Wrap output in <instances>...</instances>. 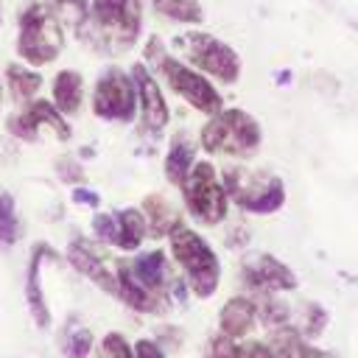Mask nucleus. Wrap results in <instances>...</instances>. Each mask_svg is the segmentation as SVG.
<instances>
[{
	"label": "nucleus",
	"instance_id": "nucleus-1",
	"mask_svg": "<svg viewBox=\"0 0 358 358\" xmlns=\"http://www.w3.org/2000/svg\"><path fill=\"white\" fill-rule=\"evenodd\" d=\"M81 39L101 53L129 50L143 28L140 0H92L87 17L76 22Z\"/></svg>",
	"mask_w": 358,
	"mask_h": 358
},
{
	"label": "nucleus",
	"instance_id": "nucleus-2",
	"mask_svg": "<svg viewBox=\"0 0 358 358\" xmlns=\"http://www.w3.org/2000/svg\"><path fill=\"white\" fill-rule=\"evenodd\" d=\"M62 25L59 17L48 3H28L20 14V36H17V53L28 64H48L62 50Z\"/></svg>",
	"mask_w": 358,
	"mask_h": 358
},
{
	"label": "nucleus",
	"instance_id": "nucleus-3",
	"mask_svg": "<svg viewBox=\"0 0 358 358\" xmlns=\"http://www.w3.org/2000/svg\"><path fill=\"white\" fill-rule=\"evenodd\" d=\"M201 145L210 154L246 157L260 145V126L243 109H221L201 129Z\"/></svg>",
	"mask_w": 358,
	"mask_h": 358
},
{
	"label": "nucleus",
	"instance_id": "nucleus-4",
	"mask_svg": "<svg viewBox=\"0 0 358 358\" xmlns=\"http://www.w3.org/2000/svg\"><path fill=\"white\" fill-rule=\"evenodd\" d=\"M171 252L179 260V266L185 268L196 296H210L218 285V277H221L215 252L193 229H187L182 224L171 232Z\"/></svg>",
	"mask_w": 358,
	"mask_h": 358
},
{
	"label": "nucleus",
	"instance_id": "nucleus-5",
	"mask_svg": "<svg viewBox=\"0 0 358 358\" xmlns=\"http://www.w3.org/2000/svg\"><path fill=\"white\" fill-rule=\"evenodd\" d=\"M173 45L190 59V64H196L201 73L224 81V84H232L238 81V73H241V59L238 53L215 39L213 34H204V31H187L182 36L173 39Z\"/></svg>",
	"mask_w": 358,
	"mask_h": 358
},
{
	"label": "nucleus",
	"instance_id": "nucleus-6",
	"mask_svg": "<svg viewBox=\"0 0 358 358\" xmlns=\"http://www.w3.org/2000/svg\"><path fill=\"white\" fill-rule=\"evenodd\" d=\"M224 187H227V196H232L249 213H274L282 207V199H285L282 182L263 171L227 168Z\"/></svg>",
	"mask_w": 358,
	"mask_h": 358
},
{
	"label": "nucleus",
	"instance_id": "nucleus-7",
	"mask_svg": "<svg viewBox=\"0 0 358 358\" xmlns=\"http://www.w3.org/2000/svg\"><path fill=\"white\" fill-rule=\"evenodd\" d=\"M148 59H157V67H159V73L165 76L168 87H171L176 95H182L190 106H196V109L204 112V115L221 112V95H218V90H215L201 73L190 70L187 64H182L179 59H173V56H168V53H157V56H148Z\"/></svg>",
	"mask_w": 358,
	"mask_h": 358
},
{
	"label": "nucleus",
	"instance_id": "nucleus-8",
	"mask_svg": "<svg viewBox=\"0 0 358 358\" xmlns=\"http://www.w3.org/2000/svg\"><path fill=\"white\" fill-rule=\"evenodd\" d=\"M137 84H134V76L129 78L123 70L117 67H109L98 81H95V90H92V112L103 120H120V123H129L137 112Z\"/></svg>",
	"mask_w": 358,
	"mask_h": 358
},
{
	"label": "nucleus",
	"instance_id": "nucleus-9",
	"mask_svg": "<svg viewBox=\"0 0 358 358\" xmlns=\"http://www.w3.org/2000/svg\"><path fill=\"white\" fill-rule=\"evenodd\" d=\"M182 187L190 213L204 224H218L227 215V187L218 182L210 162H196Z\"/></svg>",
	"mask_w": 358,
	"mask_h": 358
},
{
	"label": "nucleus",
	"instance_id": "nucleus-10",
	"mask_svg": "<svg viewBox=\"0 0 358 358\" xmlns=\"http://www.w3.org/2000/svg\"><path fill=\"white\" fill-rule=\"evenodd\" d=\"M243 280L260 291H294L296 288L294 271L285 263H280L277 257L263 255V252L249 255L243 260Z\"/></svg>",
	"mask_w": 358,
	"mask_h": 358
},
{
	"label": "nucleus",
	"instance_id": "nucleus-11",
	"mask_svg": "<svg viewBox=\"0 0 358 358\" xmlns=\"http://www.w3.org/2000/svg\"><path fill=\"white\" fill-rule=\"evenodd\" d=\"M39 126H50L62 140L70 137V126L64 123L62 109L53 106V103H48V101H31V106L22 115H17V117L8 120V129L17 137H22V140H34L36 131H39Z\"/></svg>",
	"mask_w": 358,
	"mask_h": 358
},
{
	"label": "nucleus",
	"instance_id": "nucleus-12",
	"mask_svg": "<svg viewBox=\"0 0 358 358\" xmlns=\"http://www.w3.org/2000/svg\"><path fill=\"white\" fill-rule=\"evenodd\" d=\"M134 84H137V95H140V112H143V129L148 131H159L168 123V103L157 87V81L151 78V73L143 64H134L131 70Z\"/></svg>",
	"mask_w": 358,
	"mask_h": 358
},
{
	"label": "nucleus",
	"instance_id": "nucleus-13",
	"mask_svg": "<svg viewBox=\"0 0 358 358\" xmlns=\"http://www.w3.org/2000/svg\"><path fill=\"white\" fill-rule=\"evenodd\" d=\"M70 263H73L84 277H90L95 285H101L103 291L120 296V282H117V277H115L112 268L98 257V252H92L84 241H73V246H70Z\"/></svg>",
	"mask_w": 358,
	"mask_h": 358
},
{
	"label": "nucleus",
	"instance_id": "nucleus-14",
	"mask_svg": "<svg viewBox=\"0 0 358 358\" xmlns=\"http://www.w3.org/2000/svg\"><path fill=\"white\" fill-rule=\"evenodd\" d=\"M255 319H257V308H255V302L246 299V296H235V299H229V302L221 308V330H224L227 336H232V338L246 336V333L252 330Z\"/></svg>",
	"mask_w": 358,
	"mask_h": 358
},
{
	"label": "nucleus",
	"instance_id": "nucleus-15",
	"mask_svg": "<svg viewBox=\"0 0 358 358\" xmlns=\"http://www.w3.org/2000/svg\"><path fill=\"white\" fill-rule=\"evenodd\" d=\"M48 243H36L34 255H31V266H28V305H31V313L36 319L39 327H48V305H45V296H42V282H39V274H42V257L48 255Z\"/></svg>",
	"mask_w": 358,
	"mask_h": 358
},
{
	"label": "nucleus",
	"instance_id": "nucleus-16",
	"mask_svg": "<svg viewBox=\"0 0 358 358\" xmlns=\"http://www.w3.org/2000/svg\"><path fill=\"white\" fill-rule=\"evenodd\" d=\"M193 157H196V145L185 134H176L165 157V173L173 185H185V179L193 171Z\"/></svg>",
	"mask_w": 358,
	"mask_h": 358
},
{
	"label": "nucleus",
	"instance_id": "nucleus-17",
	"mask_svg": "<svg viewBox=\"0 0 358 358\" xmlns=\"http://www.w3.org/2000/svg\"><path fill=\"white\" fill-rule=\"evenodd\" d=\"M81 95H84V81L76 70H62L53 78V101L64 115L78 112L81 106Z\"/></svg>",
	"mask_w": 358,
	"mask_h": 358
},
{
	"label": "nucleus",
	"instance_id": "nucleus-18",
	"mask_svg": "<svg viewBox=\"0 0 358 358\" xmlns=\"http://www.w3.org/2000/svg\"><path fill=\"white\" fill-rule=\"evenodd\" d=\"M6 81H8V90H11V98L25 103L36 95V90L42 87V76L22 67V64H8L6 67Z\"/></svg>",
	"mask_w": 358,
	"mask_h": 358
},
{
	"label": "nucleus",
	"instance_id": "nucleus-19",
	"mask_svg": "<svg viewBox=\"0 0 358 358\" xmlns=\"http://www.w3.org/2000/svg\"><path fill=\"white\" fill-rule=\"evenodd\" d=\"M117 238H115V243L120 246V249H137L140 246V241H143V235H145V218H143V213L140 210H120L117 215Z\"/></svg>",
	"mask_w": 358,
	"mask_h": 358
},
{
	"label": "nucleus",
	"instance_id": "nucleus-20",
	"mask_svg": "<svg viewBox=\"0 0 358 358\" xmlns=\"http://www.w3.org/2000/svg\"><path fill=\"white\" fill-rule=\"evenodd\" d=\"M145 221L151 224V235H165V232H173L179 227V215L159 196H148L145 199Z\"/></svg>",
	"mask_w": 358,
	"mask_h": 358
},
{
	"label": "nucleus",
	"instance_id": "nucleus-21",
	"mask_svg": "<svg viewBox=\"0 0 358 358\" xmlns=\"http://www.w3.org/2000/svg\"><path fill=\"white\" fill-rule=\"evenodd\" d=\"M268 355L271 358H319V352H313L294 330H277L268 344Z\"/></svg>",
	"mask_w": 358,
	"mask_h": 358
},
{
	"label": "nucleus",
	"instance_id": "nucleus-22",
	"mask_svg": "<svg viewBox=\"0 0 358 358\" xmlns=\"http://www.w3.org/2000/svg\"><path fill=\"white\" fill-rule=\"evenodd\" d=\"M154 8L176 22H201V6L199 0H151Z\"/></svg>",
	"mask_w": 358,
	"mask_h": 358
},
{
	"label": "nucleus",
	"instance_id": "nucleus-23",
	"mask_svg": "<svg viewBox=\"0 0 358 358\" xmlns=\"http://www.w3.org/2000/svg\"><path fill=\"white\" fill-rule=\"evenodd\" d=\"M17 218H14V204L8 196H0V249L3 246H11L17 241Z\"/></svg>",
	"mask_w": 358,
	"mask_h": 358
},
{
	"label": "nucleus",
	"instance_id": "nucleus-24",
	"mask_svg": "<svg viewBox=\"0 0 358 358\" xmlns=\"http://www.w3.org/2000/svg\"><path fill=\"white\" fill-rule=\"evenodd\" d=\"M62 350H64L67 358H87L90 350H92V336H90V330H73V333H67Z\"/></svg>",
	"mask_w": 358,
	"mask_h": 358
},
{
	"label": "nucleus",
	"instance_id": "nucleus-25",
	"mask_svg": "<svg viewBox=\"0 0 358 358\" xmlns=\"http://www.w3.org/2000/svg\"><path fill=\"white\" fill-rule=\"evenodd\" d=\"M56 17H70L73 22H81L90 11V0H48Z\"/></svg>",
	"mask_w": 358,
	"mask_h": 358
},
{
	"label": "nucleus",
	"instance_id": "nucleus-26",
	"mask_svg": "<svg viewBox=\"0 0 358 358\" xmlns=\"http://www.w3.org/2000/svg\"><path fill=\"white\" fill-rule=\"evenodd\" d=\"M101 355H103V358H137V355H131V347H129V341H126L120 333H109V336L103 338Z\"/></svg>",
	"mask_w": 358,
	"mask_h": 358
},
{
	"label": "nucleus",
	"instance_id": "nucleus-27",
	"mask_svg": "<svg viewBox=\"0 0 358 358\" xmlns=\"http://www.w3.org/2000/svg\"><path fill=\"white\" fill-rule=\"evenodd\" d=\"M95 235L101 238V241H106V243H115V238H117V218L115 215H106V213H101V215H95Z\"/></svg>",
	"mask_w": 358,
	"mask_h": 358
},
{
	"label": "nucleus",
	"instance_id": "nucleus-28",
	"mask_svg": "<svg viewBox=\"0 0 358 358\" xmlns=\"http://www.w3.org/2000/svg\"><path fill=\"white\" fill-rule=\"evenodd\" d=\"M232 358H271L268 355V347L266 344H257V341H249V344H238Z\"/></svg>",
	"mask_w": 358,
	"mask_h": 358
},
{
	"label": "nucleus",
	"instance_id": "nucleus-29",
	"mask_svg": "<svg viewBox=\"0 0 358 358\" xmlns=\"http://www.w3.org/2000/svg\"><path fill=\"white\" fill-rule=\"evenodd\" d=\"M134 355H137V358H165L162 350H159L151 338H140V341L134 344Z\"/></svg>",
	"mask_w": 358,
	"mask_h": 358
},
{
	"label": "nucleus",
	"instance_id": "nucleus-30",
	"mask_svg": "<svg viewBox=\"0 0 358 358\" xmlns=\"http://www.w3.org/2000/svg\"><path fill=\"white\" fill-rule=\"evenodd\" d=\"M76 201H81V204H98V196L90 193V190H76Z\"/></svg>",
	"mask_w": 358,
	"mask_h": 358
},
{
	"label": "nucleus",
	"instance_id": "nucleus-31",
	"mask_svg": "<svg viewBox=\"0 0 358 358\" xmlns=\"http://www.w3.org/2000/svg\"><path fill=\"white\" fill-rule=\"evenodd\" d=\"M0 101H3V84H0Z\"/></svg>",
	"mask_w": 358,
	"mask_h": 358
}]
</instances>
